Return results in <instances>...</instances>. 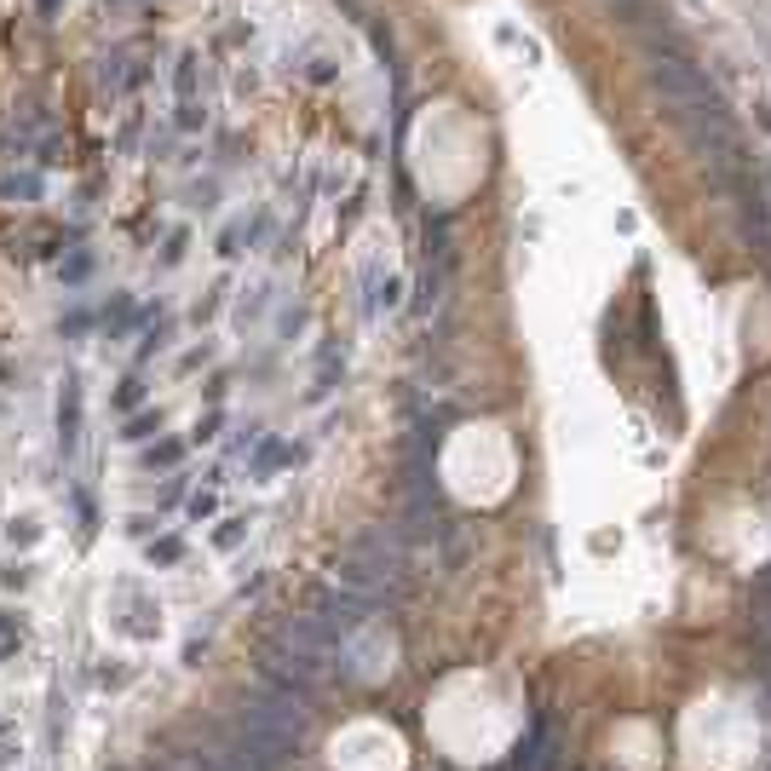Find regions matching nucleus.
I'll return each mask as SVG.
<instances>
[{
    "instance_id": "423d86ee",
    "label": "nucleus",
    "mask_w": 771,
    "mask_h": 771,
    "mask_svg": "<svg viewBox=\"0 0 771 771\" xmlns=\"http://www.w3.org/2000/svg\"><path fill=\"white\" fill-rule=\"evenodd\" d=\"M185 558V542L179 535H162V542H150V565H179Z\"/></svg>"
},
{
    "instance_id": "9d476101",
    "label": "nucleus",
    "mask_w": 771,
    "mask_h": 771,
    "mask_svg": "<svg viewBox=\"0 0 771 771\" xmlns=\"http://www.w3.org/2000/svg\"><path fill=\"white\" fill-rule=\"evenodd\" d=\"M18 651V628H12V616H0V663Z\"/></svg>"
},
{
    "instance_id": "f257e3e1",
    "label": "nucleus",
    "mask_w": 771,
    "mask_h": 771,
    "mask_svg": "<svg viewBox=\"0 0 771 771\" xmlns=\"http://www.w3.org/2000/svg\"><path fill=\"white\" fill-rule=\"evenodd\" d=\"M219 743H225L248 771H277L293 754V743H300V737L283 731V726H271V719H253V714H242V708H237V719L225 726V737H219Z\"/></svg>"
},
{
    "instance_id": "7ed1b4c3",
    "label": "nucleus",
    "mask_w": 771,
    "mask_h": 771,
    "mask_svg": "<svg viewBox=\"0 0 771 771\" xmlns=\"http://www.w3.org/2000/svg\"><path fill=\"white\" fill-rule=\"evenodd\" d=\"M162 771H248L225 743H207V749H185V754H167Z\"/></svg>"
},
{
    "instance_id": "39448f33",
    "label": "nucleus",
    "mask_w": 771,
    "mask_h": 771,
    "mask_svg": "<svg viewBox=\"0 0 771 771\" xmlns=\"http://www.w3.org/2000/svg\"><path fill=\"white\" fill-rule=\"evenodd\" d=\"M58 426H64V449L76 444V432H81V391H76V381L64 386V403H58Z\"/></svg>"
},
{
    "instance_id": "1a4fd4ad",
    "label": "nucleus",
    "mask_w": 771,
    "mask_h": 771,
    "mask_svg": "<svg viewBox=\"0 0 771 771\" xmlns=\"http://www.w3.org/2000/svg\"><path fill=\"white\" fill-rule=\"evenodd\" d=\"M179 455H185L179 444H156V449H150L144 461H150V467H179Z\"/></svg>"
},
{
    "instance_id": "6e6552de",
    "label": "nucleus",
    "mask_w": 771,
    "mask_h": 771,
    "mask_svg": "<svg viewBox=\"0 0 771 771\" xmlns=\"http://www.w3.org/2000/svg\"><path fill=\"white\" fill-rule=\"evenodd\" d=\"M150 432H162V414H133L121 438H150Z\"/></svg>"
},
{
    "instance_id": "20e7f679",
    "label": "nucleus",
    "mask_w": 771,
    "mask_h": 771,
    "mask_svg": "<svg viewBox=\"0 0 771 771\" xmlns=\"http://www.w3.org/2000/svg\"><path fill=\"white\" fill-rule=\"evenodd\" d=\"M553 731H547V719H535V731L524 737V749H518V760H512V771H553Z\"/></svg>"
},
{
    "instance_id": "0eeeda50",
    "label": "nucleus",
    "mask_w": 771,
    "mask_h": 771,
    "mask_svg": "<svg viewBox=\"0 0 771 771\" xmlns=\"http://www.w3.org/2000/svg\"><path fill=\"white\" fill-rule=\"evenodd\" d=\"M610 12H616L628 29H639V23H645V0H610Z\"/></svg>"
},
{
    "instance_id": "9b49d317",
    "label": "nucleus",
    "mask_w": 771,
    "mask_h": 771,
    "mask_svg": "<svg viewBox=\"0 0 771 771\" xmlns=\"http://www.w3.org/2000/svg\"><path fill=\"white\" fill-rule=\"evenodd\" d=\"M237 542H242V518H230L225 530H219V547H237Z\"/></svg>"
},
{
    "instance_id": "f8f14e48",
    "label": "nucleus",
    "mask_w": 771,
    "mask_h": 771,
    "mask_svg": "<svg viewBox=\"0 0 771 771\" xmlns=\"http://www.w3.org/2000/svg\"><path fill=\"white\" fill-rule=\"evenodd\" d=\"M6 731H12V726H6V719H0V737H6Z\"/></svg>"
},
{
    "instance_id": "f03ea898",
    "label": "nucleus",
    "mask_w": 771,
    "mask_h": 771,
    "mask_svg": "<svg viewBox=\"0 0 771 771\" xmlns=\"http://www.w3.org/2000/svg\"><path fill=\"white\" fill-rule=\"evenodd\" d=\"M311 616L323 622L334 639H351V633L374 616V605H369V598H357L351 587H323V593H317V605H311Z\"/></svg>"
}]
</instances>
